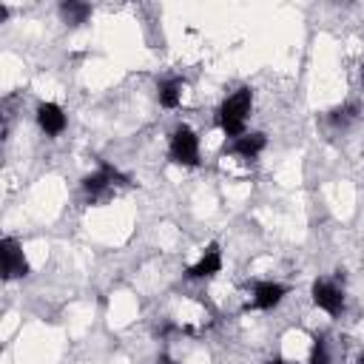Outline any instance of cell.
Wrapping results in <instances>:
<instances>
[{
    "mask_svg": "<svg viewBox=\"0 0 364 364\" xmlns=\"http://www.w3.org/2000/svg\"><path fill=\"white\" fill-rule=\"evenodd\" d=\"M313 301L321 307V310H327V313H341V307H344V296H341V290L336 287V284H330V282H316L313 284Z\"/></svg>",
    "mask_w": 364,
    "mask_h": 364,
    "instance_id": "4",
    "label": "cell"
},
{
    "mask_svg": "<svg viewBox=\"0 0 364 364\" xmlns=\"http://www.w3.org/2000/svg\"><path fill=\"white\" fill-rule=\"evenodd\" d=\"M250 102H253L250 88H239L236 94H230V97L219 105L216 122H219V128H222L228 136H242L245 119H247V114H250Z\"/></svg>",
    "mask_w": 364,
    "mask_h": 364,
    "instance_id": "1",
    "label": "cell"
},
{
    "mask_svg": "<svg viewBox=\"0 0 364 364\" xmlns=\"http://www.w3.org/2000/svg\"><path fill=\"white\" fill-rule=\"evenodd\" d=\"M159 364H171V358H165V355H162V358H159Z\"/></svg>",
    "mask_w": 364,
    "mask_h": 364,
    "instance_id": "14",
    "label": "cell"
},
{
    "mask_svg": "<svg viewBox=\"0 0 364 364\" xmlns=\"http://www.w3.org/2000/svg\"><path fill=\"white\" fill-rule=\"evenodd\" d=\"M267 364H284V358H270Z\"/></svg>",
    "mask_w": 364,
    "mask_h": 364,
    "instance_id": "13",
    "label": "cell"
},
{
    "mask_svg": "<svg viewBox=\"0 0 364 364\" xmlns=\"http://www.w3.org/2000/svg\"><path fill=\"white\" fill-rule=\"evenodd\" d=\"M0 253H3V279H17V276H26L28 273V262L23 256V247L11 236L3 239Z\"/></svg>",
    "mask_w": 364,
    "mask_h": 364,
    "instance_id": "3",
    "label": "cell"
},
{
    "mask_svg": "<svg viewBox=\"0 0 364 364\" xmlns=\"http://www.w3.org/2000/svg\"><path fill=\"white\" fill-rule=\"evenodd\" d=\"M171 159L176 165H199V139L188 125H179L171 134Z\"/></svg>",
    "mask_w": 364,
    "mask_h": 364,
    "instance_id": "2",
    "label": "cell"
},
{
    "mask_svg": "<svg viewBox=\"0 0 364 364\" xmlns=\"http://www.w3.org/2000/svg\"><path fill=\"white\" fill-rule=\"evenodd\" d=\"M179 100H182V85H179V80H165V82L159 85V102H162L165 108H176Z\"/></svg>",
    "mask_w": 364,
    "mask_h": 364,
    "instance_id": "9",
    "label": "cell"
},
{
    "mask_svg": "<svg viewBox=\"0 0 364 364\" xmlns=\"http://www.w3.org/2000/svg\"><path fill=\"white\" fill-rule=\"evenodd\" d=\"M219 267H222L219 245H208V247H205V253H202V259L188 270V276H191V279H208V276L219 273Z\"/></svg>",
    "mask_w": 364,
    "mask_h": 364,
    "instance_id": "6",
    "label": "cell"
},
{
    "mask_svg": "<svg viewBox=\"0 0 364 364\" xmlns=\"http://www.w3.org/2000/svg\"><path fill=\"white\" fill-rule=\"evenodd\" d=\"M353 111H355V108H353V105H347V108H336V111H333V117H330V119H333V122H347V119H350V117H353Z\"/></svg>",
    "mask_w": 364,
    "mask_h": 364,
    "instance_id": "12",
    "label": "cell"
},
{
    "mask_svg": "<svg viewBox=\"0 0 364 364\" xmlns=\"http://www.w3.org/2000/svg\"><path fill=\"white\" fill-rule=\"evenodd\" d=\"M262 148H264V134H242V136H236V142H233V151H236L239 156H245V159H253Z\"/></svg>",
    "mask_w": 364,
    "mask_h": 364,
    "instance_id": "8",
    "label": "cell"
},
{
    "mask_svg": "<svg viewBox=\"0 0 364 364\" xmlns=\"http://www.w3.org/2000/svg\"><path fill=\"white\" fill-rule=\"evenodd\" d=\"M358 364H364V353H361V355H358Z\"/></svg>",
    "mask_w": 364,
    "mask_h": 364,
    "instance_id": "15",
    "label": "cell"
},
{
    "mask_svg": "<svg viewBox=\"0 0 364 364\" xmlns=\"http://www.w3.org/2000/svg\"><path fill=\"white\" fill-rule=\"evenodd\" d=\"M284 293L287 290L282 284H276V282H259L256 290H253V304L262 307V310H273L284 299Z\"/></svg>",
    "mask_w": 364,
    "mask_h": 364,
    "instance_id": "7",
    "label": "cell"
},
{
    "mask_svg": "<svg viewBox=\"0 0 364 364\" xmlns=\"http://www.w3.org/2000/svg\"><path fill=\"white\" fill-rule=\"evenodd\" d=\"M63 17L71 23V26H80V23H85V17L91 14V9L85 6V3H63Z\"/></svg>",
    "mask_w": 364,
    "mask_h": 364,
    "instance_id": "10",
    "label": "cell"
},
{
    "mask_svg": "<svg viewBox=\"0 0 364 364\" xmlns=\"http://www.w3.org/2000/svg\"><path fill=\"white\" fill-rule=\"evenodd\" d=\"M307 364H327V347H324V341L321 338H316V344H313V353H310V361Z\"/></svg>",
    "mask_w": 364,
    "mask_h": 364,
    "instance_id": "11",
    "label": "cell"
},
{
    "mask_svg": "<svg viewBox=\"0 0 364 364\" xmlns=\"http://www.w3.org/2000/svg\"><path fill=\"white\" fill-rule=\"evenodd\" d=\"M37 122H40V128H43L46 134L57 136V134H63V128H65V114H63L60 105L43 102V105H37Z\"/></svg>",
    "mask_w": 364,
    "mask_h": 364,
    "instance_id": "5",
    "label": "cell"
}]
</instances>
